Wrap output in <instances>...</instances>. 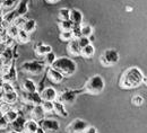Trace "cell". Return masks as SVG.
<instances>
[{"label": "cell", "instance_id": "cell-1", "mask_svg": "<svg viewBox=\"0 0 147 133\" xmlns=\"http://www.w3.org/2000/svg\"><path fill=\"white\" fill-rule=\"evenodd\" d=\"M144 74L138 67H130L121 75L119 85L122 89H135L143 84Z\"/></svg>", "mask_w": 147, "mask_h": 133}, {"label": "cell", "instance_id": "cell-2", "mask_svg": "<svg viewBox=\"0 0 147 133\" xmlns=\"http://www.w3.org/2000/svg\"><path fill=\"white\" fill-rule=\"evenodd\" d=\"M51 67L57 71H59L63 77H67V78L74 76L77 71V63L73 59L67 57H57Z\"/></svg>", "mask_w": 147, "mask_h": 133}, {"label": "cell", "instance_id": "cell-3", "mask_svg": "<svg viewBox=\"0 0 147 133\" xmlns=\"http://www.w3.org/2000/svg\"><path fill=\"white\" fill-rule=\"evenodd\" d=\"M105 88V80L101 75H94L85 84L83 92L90 94V95H98L101 94Z\"/></svg>", "mask_w": 147, "mask_h": 133}, {"label": "cell", "instance_id": "cell-4", "mask_svg": "<svg viewBox=\"0 0 147 133\" xmlns=\"http://www.w3.org/2000/svg\"><path fill=\"white\" fill-rule=\"evenodd\" d=\"M119 59H120V57H119V53L117 50L108 49L100 57V62L103 67L107 68V67H112V65L117 64L119 62Z\"/></svg>", "mask_w": 147, "mask_h": 133}, {"label": "cell", "instance_id": "cell-5", "mask_svg": "<svg viewBox=\"0 0 147 133\" xmlns=\"http://www.w3.org/2000/svg\"><path fill=\"white\" fill-rule=\"evenodd\" d=\"M44 63L40 61H27L22 64V71L34 76H40L44 71Z\"/></svg>", "mask_w": 147, "mask_h": 133}, {"label": "cell", "instance_id": "cell-6", "mask_svg": "<svg viewBox=\"0 0 147 133\" xmlns=\"http://www.w3.org/2000/svg\"><path fill=\"white\" fill-rule=\"evenodd\" d=\"M88 126V123L82 118H75L67 126V133H83Z\"/></svg>", "mask_w": 147, "mask_h": 133}, {"label": "cell", "instance_id": "cell-7", "mask_svg": "<svg viewBox=\"0 0 147 133\" xmlns=\"http://www.w3.org/2000/svg\"><path fill=\"white\" fill-rule=\"evenodd\" d=\"M80 92L79 90H65L62 92L60 95H58L57 97V100L62 103L63 105H67V104H74L77 95L79 94Z\"/></svg>", "mask_w": 147, "mask_h": 133}, {"label": "cell", "instance_id": "cell-8", "mask_svg": "<svg viewBox=\"0 0 147 133\" xmlns=\"http://www.w3.org/2000/svg\"><path fill=\"white\" fill-rule=\"evenodd\" d=\"M38 126L42 128L44 131H50V132H57L60 129L59 122L53 118H43L42 121L38 122Z\"/></svg>", "mask_w": 147, "mask_h": 133}, {"label": "cell", "instance_id": "cell-9", "mask_svg": "<svg viewBox=\"0 0 147 133\" xmlns=\"http://www.w3.org/2000/svg\"><path fill=\"white\" fill-rule=\"evenodd\" d=\"M22 100L26 104H33V105H41L43 102L37 92H34V93L24 92L22 94Z\"/></svg>", "mask_w": 147, "mask_h": 133}, {"label": "cell", "instance_id": "cell-10", "mask_svg": "<svg viewBox=\"0 0 147 133\" xmlns=\"http://www.w3.org/2000/svg\"><path fill=\"white\" fill-rule=\"evenodd\" d=\"M13 50L11 47H6L1 53H0V63L2 65H10L13 62Z\"/></svg>", "mask_w": 147, "mask_h": 133}, {"label": "cell", "instance_id": "cell-11", "mask_svg": "<svg viewBox=\"0 0 147 133\" xmlns=\"http://www.w3.org/2000/svg\"><path fill=\"white\" fill-rule=\"evenodd\" d=\"M42 100H49V102H53L58 97V93L53 87H47L42 90V93L40 94Z\"/></svg>", "mask_w": 147, "mask_h": 133}, {"label": "cell", "instance_id": "cell-12", "mask_svg": "<svg viewBox=\"0 0 147 133\" xmlns=\"http://www.w3.org/2000/svg\"><path fill=\"white\" fill-rule=\"evenodd\" d=\"M47 76L49 78V80H50L51 82H53V84H61L62 80H63V78H65L59 71H57L52 67H49V68H48V70H47Z\"/></svg>", "mask_w": 147, "mask_h": 133}, {"label": "cell", "instance_id": "cell-13", "mask_svg": "<svg viewBox=\"0 0 147 133\" xmlns=\"http://www.w3.org/2000/svg\"><path fill=\"white\" fill-rule=\"evenodd\" d=\"M2 80L6 81V82H13L15 80H17V71H16V68L14 65V63H11L8 68V70L6 71V74H3L2 76Z\"/></svg>", "mask_w": 147, "mask_h": 133}, {"label": "cell", "instance_id": "cell-14", "mask_svg": "<svg viewBox=\"0 0 147 133\" xmlns=\"http://www.w3.org/2000/svg\"><path fill=\"white\" fill-rule=\"evenodd\" d=\"M14 11L16 17H25L28 11V0H20Z\"/></svg>", "mask_w": 147, "mask_h": 133}, {"label": "cell", "instance_id": "cell-15", "mask_svg": "<svg viewBox=\"0 0 147 133\" xmlns=\"http://www.w3.org/2000/svg\"><path fill=\"white\" fill-rule=\"evenodd\" d=\"M67 51H68V53H69L70 55H73V57H78V55H80V51H82V49H80V46H79L77 39L73 38L71 41L68 42Z\"/></svg>", "mask_w": 147, "mask_h": 133}, {"label": "cell", "instance_id": "cell-16", "mask_svg": "<svg viewBox=\"0 0 147 133\" xmlns=\"http://www.w3.org/2000/svg\"><path fill=\"white\" fill-rule=\"evenodd\" d=\"M83 13L78 9H70V18L69 20L73 23L74 25H82L83 23Z\"/></svg>", "mask_w": 147, "mask_h": 133}, {"label": "cell", "instance_id": "cell-17", "mask_svg": "<svg viewBox=\"0 0 147 133\" xmlns=\"http://www.w3.org/2000/svg\"><path fill=\"white\" fill-rule=\"evenodd\" d=\"M18 2L19 1H16V0H3V2L1 3V8H0L2 14H6V13L14 10L17 7Z\"/></svg>", "mask_w": 147, "mask_h": 133}, {"label": "cell", "instance_id": "cell-18", "mask_svg": "<svg viewBox=\"0 0 147 133\" xmlns=\"http://www.w3.org/2000/svg\"><path fill=\"white\" fill-rule=\"evenodd\" d=\"M53 112H55L57 114L61 117H67L68 116V112L66 111V107L62 103L58 102L57 99L53 100Z\"/></svg>", "mask_w": 147, "mask_h": 133}, {"label": "cell", "instance_id": "cell-19", "mask_svg": "<svg viewBox=\"0 0 147 133\" xmlns=\"http://www.w3.org/2000/svg\"><path fill=\"white\" fill-rule=\"evenodd\" d=\"M23 89L24 92H27V93H34L36 92V84L34 82V80L26 78L23 81Z\"/></svg>", "mask_w": 147, "mask_h": 133}, {"label": "cell", "instance_id": "cell-20", "mask_svg": "<svg viewBox=\"0 0 147 133\" xmlns=\"http://www.w3.org/2000/svg\"><path fill=\"white\" fill-rule=\"evenodd\" d=\"M44 114H45V112L43 111V108H42V106L41 105H35L34 106V108H33V111H32V117H33V120L34 121H42L43 118H44Z\"/></svg>", "mask_w": 147, "mask_h": 133}, {"label": "cell", "instance_id": "cell-21", "mask_svg": "<svg viewBox=\"0 0 147 133\" xmlns=\"http://www.w3.org/2000/svg\"><path fill=\"white\" fill-rule=\"evenodd\" d=\"M49 52H52V47L50 45L43 44V43H38L35 49V53L40 57H44L45 54H48Z\"/></svg>", "mask_w": 147, "mask_h": 133}, {"label": "cell", "instance_id": "cell-22", "mask_svg": "<svg viewBox=\"0 0 147 133\" xmlns=\"http://www.w3.org/2000/svg\"><path fill=\"white\" fill-rule=\"evenodd\" d=\"M37 128H38V122L34 121V120H28V121L25 122L24 131L27 133H35Z\"/></svg>", "mask_w": 147, "mask_h": 133}, {"label": "cell", "instance_id": "cell-23", "mask_svg": "<svg viewBox=\"0 0 147 133\" xmlns=\"http://www.w3.org/2000/svg\"><path fill=\"white\" fill-rule=\"evenodd\" d=\"M94 54H95V47H94L93 44L86 45V46L83 47L82 51H80V55L83 57H85V59H91Z\"/></svg>", "mask_w": 147, "mask_h": 133}, {"label": "cell", "instance_id": "cell-24", "mask_svg": "<svg viewBox=\"0 0 147 133\" xmlns=\"http://www.w3.org/2000/svg\"><path fill=\"white\" fill-rule=\"evenodd\" d=\"M18 98V95L16 93V90L14 92H10V93H3V97H2V102L7 103V104H10L13 105Z\"/></svg>", "mask_w": 147, "mask_h": 133}, {"label": "cell", "instance_id": "cell-25", "mask_svg": "<svg viewBox=\"0 0 147 133\" xmlns=\"http://www.w3.org/2000/svg\"><path fill=\"white\" fill-rule=\"evenodd\" d=\"M25 122H26V120H24L23 117L18 116L14 122H11V128H13V130L18 131V132H23V131H24Z\"/></svg>", "mask_w": 147, "mask_h": 133}, {"label": "cell", "instance_id": "cell-26", "mask_svg": "<svg viewBox=\"0 0 147 133\" xmlns=\"http://www.w3.org/2000/svg\"><path fill=\"white\" fill-rule=\"evenodd\" d=\"M22 29H24V31H25L26 33H28V34L33 33V32L36 29V21H35L34 19H27V20L25 21V24H24V26H23Z\"/></svg>", "mask_w": 147, "mask_h": 133}, {"label": "cell", "instance_id": "cell-27", "mask_svg": "<svg viewBox=\"0 0 147 133\" xmlns=\"http://www.w3.org/2000/svg\"><path fill=\"white\" fill-rule=\"evenodd\" d=\"M17 117H18V113H17V111H15V110H9L8 112H6V113L3 114V118H5L8 123L14 122Z\"/></svg>", "mask_w": 147, "mask_h": 133}, {"label": "cell", "instance_id": "cell-28", "mask_svg": "<svg viewBox=\"0 0 147 133\" xmlns=\"http://www.w3.org/2000/svg\"><path fill=\"white\" fill-rule=\"evenodd\" d=\"M18 31H19L18 27H16L15 25L11 24V25L6 29V34H7L8 37L13 38V39H16L17 35H18Z\"/></svg>", "mask_w": 147, "mask_h": 133}, {"label": "cell", "instance_id": "cell-29", "mask_svg": "<svg viewBox=\"0 0 147 133\" xmlns=\"http://www.w3.org/2000/svg\"><path fill=\"white\" fill-rule=\"evenodd\" d=\"M16 39L18 41L19 43H23V44H25V43H28L30 42V34L28 33H26L24 29H19L18 31V35H17V37Z\"/></svg>", "mask_w": 147, "mask_h": 133}, {"label": "cell", "instance_id": "cell-30", "mask_svg": "<svg viewBox=\"0 0 147 133\" xmlns=\"http://www.w3.org/2000/svg\"><path fill=\"white\" fill-rule=\"evenodd\" d=\"M58 26H59L61 32H63V31H71V28L74 27V24L70 20H60L58 23Z\"/></svg>", "mask_w": 147, "mask_h": 133}, {"label": "cell", "instance_id": "cell-31", "mask_svg": "<svg viewBox=\"0 0 147 133\" xmlns=\"http://www.w3.org/2000/svg\"><path fill=\"white\" fill-rule=\"evenodd\" d=\"M58 17H59V20H69V18H70V9H68V8L59 9Z\"/></svg>", "mask_w": 147, "mask_h": 133}, {"label": "cell", "instance_id": "cell-32", "mask_svg": "<svg viewBox=\"0 0 147 133\" xmlns=\"http://www.w3.org/2000/svg\"><path fill=\"white\" fill-rule=\"evenodd\" d=\"M55 59H57V57H55V54L53 53V52H49L48 54H45L44 55V65H47V67H51L52 64H53V62L55 61Z\"/></svg>", "mask_w": 147, "mask_h": 133}, {"label": "cell", "instance_id": "cell-33", "mask_svg": "<svg viewBox=\"0 0 147 133\" xmlns=\"http://www.w3.org/2000/svg\"><path fill=\"white\" fill-rule=\"evenodd\" d=\"M80 33H82V36H85V37L92 36L93 35L92 26H90V25H80Z\"/></svg>", "mask_w": 147, "mask_h": 133}, {"label": "cell", "instance_id": "cell-34", "mask_svg": "<svg viewBox=\"0 0 147 133\" xmlns=\"http://www.w3.org/2000/svg\"><path fill=\"white\" fill-rule=\"evenodd\" d=\"M43 111L45 113H51L53 112V102H49V100H43L41 104Z\"/></svg>", "mask_w": 147, "mask_h": 133}, {"label": "cell", "instance_id": "cell-35", "mask_svg": "<svg viewBox=\"0 0 147 133\" xmlns=\"http://www.w3.org/2000/svg\"><path fill=\"white\" fill-rule=\"evenodd\" d=\"M59 38L63 42H69L73 39V34H71V31H63L60 33L59 35Z\"/></svg>", "mask_w": 147, "mask_h": 133}, {"label": "cell", "instance_id": "cell-36", "mask_svg": "<svg viewBox=\"0 0 147 133\" xmlns=\"http://www.w3.org/2000/svg\"><path fill=\"white\" fill-rule=\"evenodd\" d=\"M14 90H15V88L11 85V82H6V81L2 82V86H1V92L2 93H10V92H14Z\"/></svg>", "mask_w": 147, "mask_h": 133}, {"label": "cell", "instance_id": "cell-37", "mask_svg": "<svg viewBox=\"0 0 147 133\" xmlns=\"http://www.w3.org/2000/svg\"><path fill=\"white\" fill-rule=\"evenodd\" d=\"M71 34H73V38H75V39H78V38L82 36L80 25H74V27L71 28Z\"/></svg>", "mask_w": 147, "mask_h": 133}, {"label": "cell", "instance_id": "cell-38", "mask_svg": "<svg viewBox=\"0 0 147 133\" xmlns=\"http://www.w3.org/2000/svg\"><path fill=\"white\" fill-rule=\"evenodd\" d=\"M131 103L134 105H136V106H142L144 104V98H143V96L140 95H135L131 98Z\"/></svg>", "mask_w": 147, "mask_h": 133}, {"label": "cell", "instance_id": "cell-39", "mask_svg": "<svg viewBox=\"0 0 147 133\" xmlns=\"http://www.w3.org/2000/svg\"><path fill=\"white\" fill-rule=\"evenodd\" d=\"M26 20L27 19L25 18V17H16V18L14 19V21H13V25H15L16 27H18L19 29H20V28H23V26H24Z\"/></svg>", "mask_w": 147, "mask_h": 133}, {"label": "cell", "instance_id": "cell-40", "mask_svg": "<svg viewBox=\"0 0 147 133\" xmlns=\"http://www.w3.org/2000/svg\"><path fill=\"white\" fill-rule=\"evenodd\" d=\"M77 42H78V44H79L80 49H83V47H85L86 45L91 44V41H90V38L85 37V36H80V37L77 39Z\"/></svg>", "mask_w": 147, "mask_h": 133}, {"label": "cell", "instance_id": "cell-41", "mask_svg": "<svg viewBox=\"0 0 147 133\" xmlns=\"http://www.w3.org/2000/svg\"><path fill=\"white\" fill-rule=\"evenodd\" d=\"M9 110H11L10 104H7V103H5V102H1V103H0V113L2 114V116H3V114H5L6 112H8Z\"/></svg>", "mask_w": 147, "mask_h": 133}, {"label": "cell", "instance_id": "cell-42", "mask_svg": "<svg viewBox=\"0 0 147 133\" xmlns=\"http://www.w3.org/2000/svg\"><path fill=\"white\" fill-rule=\"evenodd\" d=\"M8 124H9V123L3 118V116H1V117H0V130L6 129V128L8 126Z\"/></svg>", "mask_w": 147, "mask_h": 133}, {"label": "cell", "instance_id": "cell-43", "mask_svg": "<svg viewBox=\"0 0 147 133\" xmlns=\"http://www.w3.org/2000/svg\"><path fill=\"white\" fill-rule=\"evenodd\" d=\"M83 133H97V130H96V128H94V126H90V125H88Z\"/></svg>", "mask_w": 147, "mask_h": 133}, {"label": "cell", "instance_id": "cell-44", "mask_svg": "<svg viewBox=\"0 0 147 133\" xmlns=\"http://www.w3.org/2000/svg\"><path fill=\"white\" fill-rule=\"evenodd\" d=\"M49 3H52V5H55V3H58V2H60L61 0H47Z\"/></svg>", "mask_w": 147, "mask_h": 133}, {"label": "cell", "instance_id": "cell-45", "mask_svg": "<svg viewBox=\"0 0 147 133\" xmlns=\"http://www.w3.org/2000/svg\"><path fill=\"white\" fill-rule=\"evenodd\" d=\"M35 133H45V131H44L42 128H40V126H38V128H37V130L35 131Z\"/></svg>", "mask_w": 147, "mask_h": 133}, {"label": "cell", "instance_id": "cell-46", "mask_svg": "<svg viewBox=\"0 0 147 133\" xmlns=\"http://www.w3.org/2000/svg\"><path fill=\"white\" fill-rule=\"evenodd\" d=\"M2 97H3V93H2V92H0V103L2 102Z\"/></svg>", "mask_w": 147, "mask_h": 133}, {"label": "cell", "instance_id": "cell-47", "mask_svg": "<svg viewBox=\"0 0 147 133\" xmlns=\"http://www.w3.org/2000/svg\"><path fill=\"white\" fill-rule=\"evenodd\" d=\"M8 133H22V132H18V131H15V130H11V131H9Z\"/></svg>", "mask_w": 147, "mask_h": 133}]
</instances>
